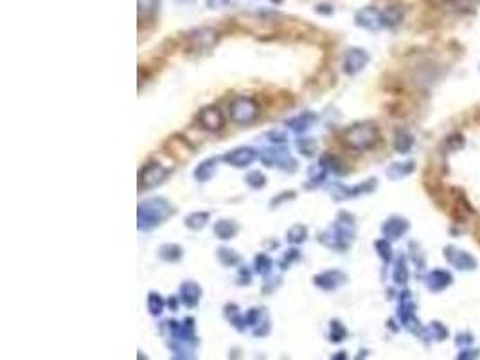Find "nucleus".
<instances>
[{"instance_id":"obj_20","label":"nucleus","mask_w":480,"mask_h":360,"mask_svg":"<svg viewBox=\"0 0 480 360\" xmlns=\"http://www.w3.org/2000/svg\"><path fill=\"white\" fill-rule=\"evenodd\" d=\"M403 8L400 6H389V8L383 11V26L385 27H396L400 26L401 20H403Z\"/></svg>"},{"instance_id":"obj_33","label":"nucleus","mask_w":480,"mask_h":360,"mask_svg":"<svg viewBox=\"0 0 480 360\" xmlns=\"http://www.w3.org/2000/svg\"><path fill=\"white\" fill-rule=\"evenodd\" d=\"M326 177H328V168L324 166L322 162H320L319 166H313L310 170V180H313L317 184H320Z\"/></svg>"},{"instance_id":"obj_17","label":"nucleus","mask_w":480,"mask_h":360,"mask_svg":"<svg viewBox=\"0 0 480 360\" xmlns=\"http://www.w3.org/2000/svg\"><path fill=\"white\" fill-rule=\"evenodd\" d=\"M317 121V117L313 116L311 112H304L302 116L295 117V119H290V121L286 123V126H290L293 132H297V134H301V132H306L310 126H313V123Z\"/></svg>"},{"instance_id":"obj_11","label":"nucleus","mask_w":480,"mask_h":360,"mask_svg":"<svg viewBox=\"0 0 480 360\" xmlns=\"http://www.w3.org/2000/svg\"><path fill=\"white\" fill-rule=\"evenodd\" d=\"M315 285L320 287L322 290H337L340 285H344L347 281V276L340 270H328V272H322V274L315 276Z\"/></svg>"},{"instance_id":"obj_7","label":"nucleus","mask_w":480,"mask_h":360,"mask_svg":"<svg viewBox=\"0 0 480 360\" xmlns=\"http://www.w3.org/2000/svg\"><path fill=\"white\" fill-rule=\"evenodd\" d=\"M445 258L450 265H454L457 270H475L477 260L466 251H459L457 247H446Z\"/></svg>"},{"instance_id":"obj_27","label":"nucleus","mask_w":480,"mask_h":360,"mask_svg":"<svg viewBox=\"0 0 480 360\" xmlns=\"http://www.w3.org/2000/svg\"><path fill=\"white\" fill-rule=\"evenodd\" d=\"M218 258H220V261L225 267H234L241 261V258L234 251H230V249H220V251H218Z\"/></svg>"},{"instance_id":"obj_42","label":"nucleus","mask_w":480,"mask_h":360,"mask_svg":"<svg viewBox=\"0 0 480 360\" xmlns=\"http://www.w3.org/2000/svg\"><path fill=\"white\" fill-rule=\"evenodd\" d=\"M169 306H171V308H173V310H175V308H176V301H175V299H169Z\"/></svg>"},{"instance_id":"obj_29","label":"nucleus","mask_w":480,"mask_h":360,"mask_svg":"<svg viewBox=\"0 0 480 360\" xmlns=\"http://www.w3.org/2000/svg\"><path fill=\"white\" fill-rule=\"evenodd\" d=\"M427 333L432 339H436V341H445L448 337V330L445 328V324L441 323H432L427 328Z\"/></svg>"},{"instance_id":"obj_15","label":"nucleus","mask_w":480,"mask_h":360,"mask_svg":"<svg viewBox=\"0 0 480 360\" xmlns=\"http://www.w3.org/2000/svg\"><path fill=\"white\" fill-rule=\"evenodd\" d=\"M261 161L266 166H279V164H286V161H290V155H288L286 150L283 148H268L263 150L259 153Z\"/></svg>"},{"instance_id":"obj_22","label":"nucleus","mask_w":480,"mask_h":360,"mask_svg":"<svg viewBox=\"0 0 480 360\" xmlns=\"http://www.w3.org/2000/svg\"><path fill=\"white\" fill-rule=\"evenodd\" d=\"M209 218H211V215H209V213H205V211L193 213V215H189L187 218H185V225H187L189 229L200 231V229H203V227H205V224L209 222Z\"/></svg>"},{"instance_id":"obj_2","label":"nucleus","mask_w":480,"mask_h":360,"mask_svg":"<svg viewBox=\"0 0 480 360\" xmlns=\"http://www.w3.org/2000/svg\"><path fill=\"white\" fill-rule=\"evenodd\" d=\"M380 139V130L374 123H355L344 132V143L347 148L355 152H365L371 150Z\"/></svg>"},{"instance_id":"obj_6","label":"nucleus","mask_w":480,"mask_h":360,"mask_svg":"<svg viewBox=\"0 0 480 360\" xmlns=\"http://www.w3.org/2000/svg\"><path fill=\"white\" fill-rule=\"evenodd\" d=\"M355 20L356 26L369 29V31H378V29L385 27L383 26V11H380L378 8H373V6H367V8L360 9L358 13H356Z\"/></svg>"},{"instance_id":"obj_1","label":"nucleus","mask_w":480,"mask_h":360,"mask_svg":"<svg viewBox=\"0 0 480 360\" xmlns=\"http://www.w3.org/2000/svg\"><path fill=\"white\" fill-rule=\"evenodd\" d=\"M175 213L173 206L164 198H149L139 206V229L151 231L166 222Z\"/></svg>"},{"instance_id":"obj_40","label":"nucleus","mask_w":480,"mask_h":360,"mask_svg":"<svg viewBox=\"0 0 480 360\" xmlns=\"http://www.w3.org/2000/svg\"><path fill=\"white\" fill-rule=\"evenodd\" d=\"M270 139H272V141H277V143H283V141H284V135H283V134H277V132H275V134H272V137H270Z\"/></svg>"},{"instance_id":"obj_32","label":"nucleus","mask_w":480,"mask_h":360,"mask_svg":"<svg viewBox=\"0 0 480 360\" xmlns=\"http://www.w3.org/2000/svg\"><path fill=\"white\" fill-rule=\"evenodd\" d=\"M247 184L254 189H259L266 184V179L261 171H250L247 175Z\"/></svg>"},{"instance_id":"obj_19","label":"nucleus","mask_w":480,"mask_h":360,"mask_svg":"<svg viewBox=\"0 0 480 360\" xmlns=\"http://www.w3.org/2000/svg\"><path fill=\"white\" fill-rule=\"evenodd\" d=\"M182 254H184V251H182V247L176 245V243H166V245H162L160 251H158V256L164 261H169V263H176V261L182 260Z\"/></svg>"},{"instance_id":"obj_12","label":"nucleus","mask_w":480,"mask_h":360,"mask_svg":"<svg viewBox=\"0 0 480 360\" xmlns=\"http://www.w3.org/2000/svg\"><path fill=\"white\" fill-rule=\"evenodd\" d=\"M382 231L387 236V240H398L409 231V222L405 220V218H400V216H392V218H389L383 224Z\"/></svg>"},{"instance_id":"obj_9","label":"nucleus","mask_w":480,"mask_h":360,"mask_svg":"<svg viewBox=\"0 0 480 360\" xmlns=\"http://www.w3.org/2000/svg\"><path fill=\"white\" fill-rule=\"evenodd\" d=\"M369 63V54L364 49H349L344 58V72L353 76V74H358L362 69Z\"/></svg>"},{"instance_id":"obj_24","label":"nucleus","mask_w":480,"mask_h":360,"mask_svg":"<svg viewBox=\"0 0 480 360\" xmlns=\"http://www.w3.org/2000/svg\"><path fill=\"white\" fill-rule=\"evenodd\" d=\"M158 0H139V18L146 20L157 13Z\"/></svg>"},{"instance_id":"obj_3","label":"nucleus","mask_w":480,"mask_h":360,"mask_svg":"<svg viewBox=\"0 0 480 360\" xmlns=\"http://www.w3.org/2000/svg\"><path fill=\"white\" fill-rule=\"evenodd\" d=\"M218 40H220V35H218L216 29L200 27V29H194L193 33H189L185 49L191 51V53H207L218 44Z\"/></svg>"},{"instance_id":"obj_39","label":"nucleus","mask_w":480,"mask_h":360,"mask_svg":"<svg viewBox=\"0 0 480 360\" xmlns=\"http://www.w3.org/2000/svg\"><path fill=\"white\" fill-rule=\"evenodd\" d=\"M480 353L477 350H466V351H463L461 355H459V359H477Z\"/></svg>"},{"instance_id":"obj_8","label":"nucleus","mask_w":480,"mask_h":360,"mask_svg":"<svg viewBox=\"0 0 480 360\" xmlns=\"http://www.w3.org/2000/svg\"><path fill=\"white\" fill-rule=\"evenodd\" d=\"M198 119H200V125L209 132H220L225 126V117L218 107H205Z\"/></svg>"},{"instance_id":"obj_31","label":"nucleus","mask_w":480,"mask_h":360,"mask_svg":"<svg viewBox=\"0 0 480 360\" xmlns=\"http://www.w3.org/2000/svg\"><path fill=\"white\" fill-rule=\"evenodd\" d=\"M374 245H376V251L378 254H380V258H382L385 263H389V261L392 260V247L391 243H389V240H378Z\"/></svg>"},{"instance_id":"obj_13","label":"nucleus","mask_w":480,"mask_h":360,"mask_svg":"<svg viewBox=\"0 0 480 360\" xmlns=\"http://www.w3.org/2000/svg\"><path fill=\"white\" fill-rule=\"evenodd\" d=\"M452 281H454L452 274L441 269L432 270L430 274L427 276V287L430 288L432 292H441V290H445V288H448L450 285H452Z\"/></svg>"},{"instance_id":"obj_30","label":"nucleus","mask_w":480,"mask_h":360,"mask_svg":"<svg viewBox=\"0 0 480 360\" xmlns=\"http://www.w3.org/2000/svg\"><path fill=\"white\" fill-rule=\"evenodd\" d=\"M148 308H149V314L151 315H160L162 310H164V301H162V297L158 296V294L151 292L148 296Z\"/></svg>"},{"instance_id":"obj_21","label":"nucleus","mask_w":480,"mask_h":360,"mask_svg":"<svg viewBox=\"0 0 480 360\" xmlns=\"http://www.w3.org/2000/svg\"><path fill=\"white\" fill-rule=\"evenodd\" d=\"M216 166H218V159H209V161L202 162V164L196 168L194 177H196L200 182H205V180H209L212 175H214Z\"/></svg>"},{"instance_id":"obj_37","label":"nucleus","mask_w":480,"mask_h":360,"mask_svg":"<svg viewBox=\"0 0 480 360\" xmlns=\"http://www.w3.org/2000/svg\"><path fill=\"white\" fill-rule=\"evenodd\" d=\"M297 258H299V251H295V249H293V251H290V254H286V256H284L283 269H286V265H290V263H292L293 260H297Z\"/></svg>"},{"instance_id":"obj_41","label":"nucleus","mask_w":480,"mask_h":360,"mask_svg":"<svg viewBox=\"0 0 480 360\" xmlns=\"http://www.w3.org/2000/svg\"><path fill=\"white\" fill-rule=\"evenodd\" d=\"M178 4H194V0H176Z\"/></svg>"},{"instance_id":"obj_5","label":"nucleus","mask_w":480,"mask_h":360,"mask_svg":"<svg viewBox=\"0 0 480 360\" xmlns=\"http://www.w3.org/2000/svg\"><path fill=\"white\" fill-rule=\"evenodd\" d=\"M169 171L164 166L157 164V162H151L148 166H144L139 173V189H151L155 186L162 184L164 180L167 179Z\"/></svg>"},{"instance_id":"obj_14","label":"nucleus","mask_w":480,"mask_h":360,"mask_svg":"<svg viewBox=\"0 0 480 360\" xmlns=\"http://www.w3.org/2000/svg\"><path fill=\"white\" fill-rule=\"evenodd\" d=\"M200 297H202V288L193 281H187L180 287V301L184 303L187 308H194L200 301Z\"/></svg>"},{"instance_id":"obj_43","label":"nucleus","mask_w":480,"mask_h":360,"mask_svg":"<svg viewBox=\"0 0 480 360\" xmlns=\"http://www.w3.org/2000/svg\"><path fill=\"white\" fill-rule=\"evenodd\" d=\"M270 2H275V4H281V0H270Z\"/></svg>"},{"instance_id":"obj_28","label":"nucleus","mask_w":480,"mask_h":360,"mask_svg":"<svg viewBox=\"0 0 480 360\" xmlns=\"http://www.w3.org/2000/svg\"><path fill=\"white\" fill-rule=\"evenodd\" d=\"M306 236H308V229L301 224L293 225L292 229L288 231V242L292 243H302L306 240Z\"/></svg>"},{"instance_id":"obj_25","label":"nucleus","mask_w":480,"mask_h":360,"mask_svg":"<svg viewBox=\"0 0 480 360\" xmlns=\"http://www.w3.org/2000/svg\"><path fill=\"white\" fill-rule=\"evenodd\" d=\"M392 278H394V281L398 285H405L407 281H409V270H407V267H405V258H400V260H398Z\"/></svg>"},{"instance_id":"obj_38","label":"nucleus","mask_w":480,"mask_h":360,"mask_svg":"<svg viewBox=\"0 0 480 360\" xmlns=\"http://www.w3.org/2000/svg\"><path fill=\"white\" fill-rule=\"evenodd\" d=\"M311 146H313V141H310L308 144H306V141H299V148H301L306 155H311V153H313Z\"/></svg>"},{"instance_id":"obj_16","label":"nucleus","mask_w":480,"mask_h":360,"mask_svg":"<svg viewBox=\"0 0 480 360\" xmlns=\"http://www.w3.org/2000/svg\"><path fill=\"white\" fill-rule=\"evenodd\" d=\"M239 231V225L232 220H220L214 225V234L220 240L234 238Z\"/></svg>"},{"instance_id":"obj_10","label":"nucleus","mask_w":480,"mask_h":360,"mask_svg":"<svg viewBox=\"0 0 480 360\" xmlns=\"http://www.w3.org/2000/svg\"><path fill=\"white\" fill-rule=\"evenodd\" d=\"M256 157H257L256 150L248 148L247 146V148H236L232 150V152H229L223 157V161L234 168H247L250 166L252 162L256 161Z\"/></svg>"},{"instance_id":"obj_23","label":"nucleus","mask_w":480,"mask_h":360,"mask_svg":"<svg viewBox=\"0 0 480 360\" xmlns=\"http://www.w3.org/2000/svg\"><path fill=\"white\" fill-rule=\"evenodd\" d=\"M414 171V162H405V164H392L389 170H387V175L392 177V179H403V177L410 175Z\"/></svg>"},{"instance_id":"obj_34","label":"nucleus","mask_w":480,"mask_h":360,"mask_svg":"<svg viewBox=\"0 0 480 360\" xmlns=\"http://www.w3.org/2000/svg\"><path fill=\"white\" fill-rule=\"evenodd\" d=\"M270 269H272V260L268 256L261 254V256L256 258V270L259 274H266Z\"/></svg>"},{"instance_id":"obj_4","label":"nucleus","mask_w":480,"mask_h":360,"mask_svg":"<svg viewBox=\"0 0 480 360\" xmlns=\"http://www.w3.org/2000/svg\"><path fill=\"white\" fill-rule=\"evenodd\" d=\"M259 107L252 98H236L230 105V117L238 125H248L257 117Z\"/></svg>"},{"instance_id":"obj_35","label":"nucleus","mask_w":480,"mask_h":360,"mask_svg":"<svg viewBox=\"0 0 480 360\" xmlns=\"http://www.w3.org/2000/svg\"><path fill=\"white\" fill-rule=\"evenodd\" d=\"M448 4L452 9L464 11L466 8H472V0H448Z\"/></svg>"},{"instance_id":"obj_36","label":"nucleus","mask_w":480,"mask_h":360,"mask_svg":"<svg viewBox=\"0 0 480 360\" xmlns=\"http://www.w3.org/2000/svg\"><path fill=\"white\" fill-rule=\"evenodd\" d=\"M238 0H207V6L209 8H221V6H230L236 4Z\"/></svg>"},{"instance_id":"obj_26","label":"nucleus","mask_w":480,"mask_h":360,"mask_svg":"<svg viewBox=\"0 0 480 360\" xmlns=\"http://www.w3.org/2000/svg\"><path fill=\"white\" fill-rule=\"evenodd\" d=\"M329 337H331L333 342H342L347 337L346 326L340 321H333L331 326H329Z\"/></svg>"},{"instance_id":"obj_18","label":"nucleus","mask_w":480,"mask_h":360,"mask_svg":"<svg viewBox=\"0 0 480 360\" xmlns=\"http://www.w3.org/2000/svg\"><path fill=\"white\" fill-rule=\"evenodd\" d=\"M414 146V137L407 130H396L394 134V150L398 153H407Z\"/></svg>"}]
</instances>
